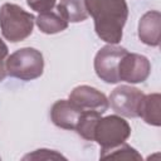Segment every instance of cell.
Here are the masks:
<instances>
[{"label":"cell","instance_id":"obj_2","mask_svg":"<svg viewBox=\"0 0 161 161\" xmlns=\"http://www.w3.org/2000/svg\"><path fill=\"white\" fill-rule=\"evenodd\" d=\"M34 21L35 18L33 14L25 11L16 4L5 3L0 8L1 34L11 43H18L26 39L33 33Z\"/></svg>","mask_w":161,"mask_h":161},{"label":"cell","instance_id":"obj_10","mask_svg":"<svg viewBox=\"0 0 161 161\" xmlns=\"http://www.w3.org/2000/svg\"><path fill=\"white\" fill-rule=\"evenodd\" d=\"M160 29H161V14L157 10L145 13L138 21V38L142 43L151 47L160 44Z\"/></svg>","mask_w":161,"mask_h":161},{"label":"cell","instance_id":"obj_7","mask_svg":"<svg viewBox=\"0 0 161 161\" xmlns=\"http://www.w3.org/2000/svg\"><path fill=\"white\" fill-rule=\"evenodd\" d=\"M150 72V60L137 53L127 52L118 65V78L127 83H142L148 78Z\"/></svg>","mask_w":161,"mask_h":161},{"label":"cell","instance_id":"obj_1","mask_svg":"<svg viewBox=\"0 0 161 161\" xmlns=\"http://www.w3.org/2000/svg\"><path fill=\"white\" fill-rule=\"evenodd\" d=\"M87 8L94 20L97 35L108 44L121 42L128 16L126 0H87Z\"/></svg>","mask_w":161,"mask_h":161},{"label":"cell","instance_id":"obj_15","mask_svg":"<svg viewBox=\"0 0 161 161\" xmlns=\"http://www.w3.org/2000/svg\"><path fill=\"white\" fill-rule=\"evenodd\" d=\"M99 157L102 160H142V156L133 147L125 142L111 150L102 151Z\"/></svg>","mask_w":161,"mask_h":161},{"label":"cell","instance_id":"obj_3","mask_svg":"<svg viewBox=\"0 0 161 161\" xmlns=\"http://www.w3.org/2000/svg\"><path fill=\"white\" fill-rule=\"evenodd\" d=\"M6 74L21 80H31L43 74V54L35 48H21L10 54L5 62Z\"/></svg>","mask_w":161,"mask_h":161},{"label":"cell","instance_id":"obj_4","mask_svg":"<svg viewBox=\"0 0 161 161\" xmlns=\"http://www.w3.org/2000/svg\"><path fill=\"white\" fill-rule=\"evenodd\" d=\"M130 135L131 127L128 122L119 116L112 114L99 118L94 130L93 140L101 146L102 151H107L123 143Z\"/></svg>","mask_w":161,"mask_h":161},{"label":"cell","instance_id":"obj_18","mask_svg":"<svg viewBox=\"0 0 161 161\" xmlns=\"http://www.w3.org/2000/svg\"><path fill=\"white\" fill-rule=\"evenodd\" d=\"M8 58V47L6 44L0 39V82H3L5 79L6 74V69H5V62Z\"/></svg>","mask_w":161,"mask_h":161},{"label":"cell","instance_id":"obj_17","mask_svg":"<svg viewBox=\"0 0 161 161\" xmlns=\"http://www.w3.org/2000/svg\"><path fill=\"white\" fill-rule=\"evenodd\" d=\"M26 3L34 11L40 14V13L50 11L54 8L57 0H26Z\"/></svg>","mask_w":161,"mask_h":161},{"label":"cell","instance_id":"obj_16","mask_svg":"<svg viewBox=\"0 0 161 161\" xmlns=\"http://www.w3.org/2000/svg\"><path fill=\"white\" fill-rule=\"evenodd\" d=\"M58 158H65V157L58 153L57 151L45 150V148L35 150L34 152L24 156V160H58Z\"/></svg>","mask_w":161,"mask_h":161},{"label":"cell","instance_id":"obj_5","mask_svg":"<svg viewBox=\"0 0 161 161\" xmlns=\"http://www.w3.org/2000/svg\"><path fill=\"white\" fill-rule=\"evenodd\" d=\"M127 50L122 47L108 44L101 48L94 58L96 74L106 83H118V65Z\"/></svg>","mask_w":161,"mask_h":161},{"label":"cell","instance_id":"obj_11","mask_svg":"<svg viewBox=\"0 0 161 161\" xmlns=\"http://www.w3.org/2000/svg\"><path fill=\"white\" fill-rule=\"evenodd\" d=\"M161 96L158 93L143 94L140 107H138V117H141L146 123L152 126L161 125Z\"/></svg>","mask_w":161,"mask_h":161},{"label":"cell","instance_id":"obj_14","mask_svg":"<svg viewBox=\"0 0 161 161\" xmlns=\"http://www.w3.org/2000/svg\"><path fill=\"white\" fill-rule=\"evenodd\" d=\"M99 118H101V113L99 112H96V111H83L80 117H79V121L77 123L75 131L84 140L93 141L94 130H96V126H97Z\"/></svg>","mask_w":161,"mask_h":161},{"label":"cell","instance_id":"obj_9","mask_svg":"<svg viewBox=\"0 0 161 161\" xmlns=\"http://www.w3.org/2000/svg\"><path fill=\"white\" fill-rule=\"evenodd\" d=\"M83 109L72 101H57L50 109V118L57 127L64 130H75Z\"/></svg>","mask_w":161,"mask_h":161},{"label":"cell","instance_id":"obj_6","mask_svg":"<svg viewBox=\"0 0 161 161\" xmlns=\"http://www.w3.org/2000/svg\"><path fill=\"white\" fill-rule=\"evenodd\" d=\"M143 93L131 86H118L116 87L108 98V106L111 108L125 117H138V107Z\"/></svg>","mask_w":161,"mask_h":161},{"label":"cell","instance_id":"obj_13","mask_svg":"<svg viewBox=\"0 0 161 161\" xmlns=\"http://www.w3.org/2000/svg\"><path fill=\"white\" fill-rule=\"evenodd\" d=\"M36 26L44 34H55L68 28V21L58 11L40 13L35 19Z\"/></svg>","mask_w":161,"mask_h":161},{"label":"cell","instance_id":"obj_12","mask_svg":"<svg viewBox=\"0 0 161 161\" xmlns=\"http://www.w3.org/2000/svg\"><path fill=\"white\" fill-rule=\"evenodd\" d=\"M57 11L68 23H80L88 18L87 0H60Z\"/></svg>","mask_w":161,"mask_h":161},{"label":"cell","instance_id":"obj_8","mask_svg":"<svg viewBox=\"0 0 161 161\" xmlns=\"http://www.w3.org/2000/svg\"><path fill=\"white\" fill-rule=\"evenodd\" d=\"M69 101H72L83 111H96L101 114L108 108L107 97L101 91L91 86L75 87L69 94Z\"/></svg>","mask_w":161,"mask_h":161}]
</instances>
